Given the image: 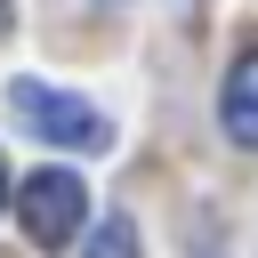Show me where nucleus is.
Instances as JSON below:
<instances>
[{
  "instance_id": "nucleus-1",
  "label": "nucleus",
  "mask_w": 258,
  "mask_h": 258,
  "mask_svg": "<svg viewBox=\"0 0 258 258\" xmlns=\"http://www.w3.org/2000/svg\"><path fill=\"white\" fill-rule=\"evenodd\" d=\"M8 105H16V121H24L32 137H48V145H73V153H105V145H113V121H105L97 105H81V97L32 81V73L8 89Z\"/></svg>"
},
{
  "instance_id": "nucleus-2",
  "label": "nucleus",
  "mask_w": 258,
  "mask_h": 258,
  "mask_svg": "<svg viewBox=\"0 0 258 258\" xmlns=\"http://www.w3.org/2000/svg\"><path fill=\"white\" fill-rule=\"evenodd\" d=\"M16 218H24V234L40 250H73V234L89 226V185L73 169H32L16 185Z\"/></svg>"
},
{
  "instance_id": "nucleus-3",
  "label": "nucleus",
  "mask_w": 258,
  "mask_h": 258,
  "mask_svg": "<svg viewBox=\"0 0 258 258\" xmlns=\"http://www.w3.org/2000/svg\"><path fill=\"white\" fill-rule=\"evenodd\" d=\"M218 121H226L234 145H258V48L226 73V89H218Z\"/></svg>"
},
{
  "instance_id": "nucleus-4",
  "label": "nucleus",
  "mask_w": 258,
  "mask_h": 258,
  "mask_svg": "<svg viewBox=\"0 0 258 258\" xmlns=\"http://www.w3.org/2000/svg\"><path fill=\"white\" fill-rule=\"evenodd\" d=\"M81 258H137V226H129L121 210H113V218H105V226H97V234L81 242Z\"/></svg>"
},
{
  "instance_id": "nucleus-5",
  "label": "nucleus",
  "mask_w": 258,
  "mask_h": 258,
  "mask_svg": "<svg viewBox=\"0 0 258 258\" xmlns=\"http://www.w3.org/2000/svg\"><path fill=\"white\" fill-rule=\"evenodd\" d=\"M8 24H16V0H0V32H8Z\"/></svg>"
},
{
  "instance_id": "nucleus-6",
  "label": "nucleus",
  "mask_w": 258,
  "mask_h": 258,
  "mask_svg": "<svg viewBox=\"0 0 258 258\" xmlns=\"http://www.w3.org/2000/svg\"><path fill=\"white\" fill-rule=\"evenodd\" d=\"M0 210H8V161H0Z\"/></svg>"
},
{
  "instance_id": "nucleus-7",
  "label": "nucleus",
  "mask_w": 258,
  "mask_h": 258,
  "mask_svg": "<svg viewBox=\"0 0 258 258\" xmlns=\"http://www.w3.org/2000/svg\"><path fill=\"white\" fill-rule=\"evenodd\" d=\"M73 8H113V0H73Z\"/></svg>"
}]
</instances>
